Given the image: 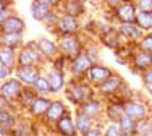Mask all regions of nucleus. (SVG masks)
<instances>
[{"label": "nucleus", "mask_w": 152, "mask_h": 136, "mask_svg": "<svg viewBox=\"0 0 152 136\" xmlns=\"http://www.w3.org/2000/svg\"><path fill=\"white\" fill-rule=\"evenodd\" d=\"M24 28V23L23 20L16 16H8L2 21V29L3 33H21Z\"/></svg>", "instance_id": "obj_1"}, {"label": "nucleus", "mask_w": 152, "mask_h": 136, "mask_svg": "<svg viewBox=\"0 0 152 136\" xmlns=\"http://www.w3.org/2000/svg\"><path fill=\"white\" fill-rule=\"evenodd\" d=\"M89 78H91V81H94V83H104L105 80L110 78V70L105 67H91Z\"/></svg>", "instance_id": "obj_2"}, {"label": "nucleus", "mask_w": 152, "mask_h": 136, "mask_svg": "<svg viewBox=\"0 0 152 136\" xmlns=\"http://www.w3.org/2000/svg\"><path fill=\"white\" fill-rule=\"evenodd\" d=\"M118 18L123 21V23H131L133 20L136 18L134 15V7L131 5V3H121L120 7H118Z\"/></svg>", "instance_id": "obj_3"}, {"label": "nucleus", "mask_w": 152, "mask_h": 136, "mask_svg": "<svg viewBox=\"0 0 152 136\" xmlns=\"http://www.w3.org/2000/svg\"><path fill=\"white\" fill-rule=\"evenodd\" d=\"M58 26H60V31H61V33L71 34V33H76V31H78V21L75 20V16L68 15V16L61 18L60 23H58Z\"/></svg>", "instance_id": "obj_4"}, {"label": "nucleus", "mask_w": 152, "mask_h": 136, "mask_svg": "<svg viewBox=\"0 0 152 136\" xmlns=\"http://www.w3.org/2000/svg\"><path fill=\"white\" fill-rule=\"evenodd\" d=\"M123 112H125L126 117H129V118H141V117H144V113H146V107L141 105V104H128V105L123 109Z\"/></svg>", "instance_id": "obj_5"}, {"label": "nucleus", "mask_w": 152, "mask_h": 136, "mask_svg": "<svg viewBox=\"0 0 152 136\" xmlns=\"http://www.w3.org/2000/svg\"><path fill=\"white\" fill-rule=\"evenodd\" d=\"M20 92H21V86L15 80L8 81V83H5L2 86V94L5 96V97H16Z\"/></svg>", "instance_id": "obj_6"}, {"label": "nucleus", "mask_w": 152, "mask_h": 136, "mask_svg": "<svg viewBox=\"0 0 152 136\" xmlns=\"http://www.w3.org/2000/svg\"><path fill=\"white\" fill-rule=\"evenodd\" d=\"M50 107V102L47 101L44 97H36L34 101H32V113H36V115H42V113H45L47 110H49Z\"/></svg>", "instance_id": "obj_7"}, {"label": "nucleus", "mask_w": 152, "mask_h": 136, "mask_svg": "<svg viewBox=\"0 0 152 136\" xmlns=\"http://www.w3.org/2000/svg\"><path fill=\"white\" fill-rule=\"evenodd\" d=\"M89 67H91V60H89L86 55H78L75 58L73 65H71V70H73L75 73H81V71L88 70Z\"/></svg>", "instance_id": "obj_8"}, {"label": "nucleus", "mask_w": 152, "mask_h": 136, "mask_svg": "<svg viewBox=\"0 0 152 136\" xmlns=\"http://www.w3.org/2000/svg\"><path fill=\"white\" fill-rule=\"evenodd\" d=\"M61 50H63L65 53H70V55L78 53V50H79L78 41L73 39V37H65L63 41H61Z\"/></svg>", "instance_id": "obj_9"}, {"label": "nucleus", "mask_w": 152, "mask_h": 136, "mask_svg": "<svg viewBox=\"0 0 152 136\" xmlns=\"http://www.w3.org/2000/svg\"><path fill=\"white\" fill-rule=\"evenodd\" d=\"M18 76H20V80L24 81V83H34V81L37 80V71L32 70V68H28V65H26L18 71Z\"/></svg>", "instance_id": "obj_10"}, {"label": "nucleus", "mask_w": 152, "mask_h": 136, "mask_svg": "<svg viewBox=\"0 0 152 136\" xmlns=\"http://www.w3.org/2000/svg\"><path fill=\"white\" fill-rule=\"evenodd\" d=\"M47 112H49V120L50 121H55V120H58L60 117H61V113L65 112V109H63V104L61 102H53L52 105L49 107V110H47Z\"/></svg>", "instance_id": "obj_11"}, {"label": "nucleus", "mask_w": 152, "mask_h": 136, "mask_svg": "<svg viewBox=\"0 0 152 136\" xmlns=\"http://www.w3.org/2000/svg\"><path fill=\"white\" fill-rule=\"evenodd\" d=\"M49 84H50L52 91H60L61 86H63V76H61V73H55V71L49 73Z\"/></svg>", "instance_id": "obj_12"}, {"label": "nucleus", "mask_w": 152, "mask_h": 136, "mask_svg": "<svg viewBox=\"0 0 152 136\" xmlns=\"http://www.w3.org/2000/svg\"><path fill=\"white\" fill-rule=\"evenodd\" d=\"M31 10H32V15H34L36 20H44V18L49 15L47 5H44V3H39V2H34V3H32Z\"/></svg>", "instance_id": "obj_13"}, {"label": "nucleus", "mask_w": 152, "mask_h": 136, "mask_svg": "<svg viewBox=\"0 0 152 136\" xmlns=\"http://www.w3.org/2000/svg\"><path fill=\"white\" fill-rule=\"evenodd\" d=\"M134 63H136L137 68H146V67H149V65H152V55H151V53H147V52L137 53V55L134 57Z\"/></svg>", "instance_id": "obj_14"}, {"label": "nucleus", "mask_w": 152, "mask_h": 136, "mask_svg": "<svg viewBox=\"0 0 152 136\" xmlns=\"http://www.w3.org/2000/svg\"><path fill=\"white\" fill-rule=\"evenodd\" d=\"M12 125H13L12 115L7 113V112H0V133H7V131H10Z\"/></svg>", "instance_id": "obj_15"}, {"label": "nucleus", "mask_w": 152, "mask_h": 136, "mask_svg": "<svg viewBox=\"0 0 152 136\" xmlns=\"http://www.w3.org/2000/svg\"><path fill=\"white\" fill-rule=\"evenodd\" d=\"M58 130L63 135H75V126H73V123H71V120L68 118V117L60 118V121H58Z\"/></svg>", "instance_id": "obj_16"}, {"label": "nucleus", "mask_w": 152, "mask_h": 136, "mask_svg": "<svg viewBox=\"0 0 152 136\" xmlns=\"http://www.w3.org/2000/svg\"><path fill=\"white\" fill-rule=\"evenodd\" d=\"M137 24L142 29H151L152 28V13L151 12H142L137 16Z\"/></svg>", "instance_id": "obj_17"}, {"label": "nucleus", "mask_w": 152, "mask_h": 136, "mask_svg": "<svg viewBox=\"0 0 152 136\" xmlns=\"http://www.w3.org/2000/svg\"><path fill=\"white\" fill-rule=\"evenodd\" d=\"M13 62H15V58H13L12 49H3V50H0V63L2 65L10 67V65H13Z\"/></svg>", "instance_id": "obj_18"}, {"label": "nucleus", "mask_w": 152, "mask_h": 136, "mask_svg": "<svg viewBox=\"0 0 152 136\" xmlns=\"http://www.w3.org/2000/svg\"><path fill=\"white\" fill-rule=\"evenodd\" d=\"M86 94H88V89L83 88V86H76V88H73L70 91V96L75 102H81L83 99L86 97Z\"/></svg>", "instance_id": "obj_19"}, {"label": "nucleus", "mask_w": 152, "mask_h": 136, "mask_svg": "<svg viewBox=\"0 0 152 136\" xmlns=\"http://www.w3.org/2000/svg\"><path fill=\"white\" fill-rule=\"evenodd\" d=\"M120 31L125 36H128V37H137V36L141 34V31L137 29L136 26H133L131 23H123L121 28H120Z\"/></svg>", "instance_id": "obj_20"}, {"label": "nucleus", "mask_w": 152, "mask_h": 136, "mask_svg": "<svg viewBox=\"0 0 152 136\" xmlns=\"http://www.w3.org/2000/svg\"><path fill=\"white\" fill-rule=\"evenodd\" d=\"M99 110H100V105L97 102H88V104H84V105H83V113H84V115H88V117L97 115V113H99Z\"/></svg>", "instance_id": "obj_21"}, {"label": "nucleus", "mask_w": 152, "mask_h": 136, "mask_svg": "<svg viewBox=\"0 0 152 136\" xmlns=\"http://www.w3.org/2000/svg\"><path fill=\"white\" fill-rule=\"evenodd\" d=\"M2 42L5 45H16V42H20V33H5Z\"/></svg>", "instance_id": "obj_22"}, {"label": "nucleus", "mask_w": 152, "mask_h": 136, "mask_svg": "<svg viewBox=\"0 0 152 136\" xmlns=\"http://www.w3.org/2000/svg\"><path fill=\"white\" fill-rule=\"evenodd\" d=\"M20 62L23 63V65H31L32 62H36V53L31 50V49H26V50H23L20 57Z\"/></svg>", "instance_id": "obj_23"}, {"label": "nucleus", "mask_w": 152, "mask_h": 136, "mask_svg": "<svg viewBox=\"0 0 152 136\" xmlns=\"http://www.w3.org/2000/svg\"><path fill=\"white\" fill-rule=\"evenodd\" d=\"M39 47L42 49V52H44L45 55H52V53L55 52V44H53V42H50L49 39H41Z\"/></svg>", "instance_id": "obj_24"}, {"label": "nucleus", "mask_w": 152, "mask_h": 136, "mask_svg": "<svg viewBox=\"0 0 152 136\" xmlns=\"http://www.w3.org/2000/svg\"><path fill=\"white\" fill-rule=\"evenodd\" d=\"M120 131H123V133H131V131H134V121L129 120L128 118H121L120 120Z\"/></svg>", "instance_id": "obj_25"}, {"label": "nucleus", "mask_w": 152, "mask_h": 136, "mask_svg": "<svg viewBox=\"0 0 152 136\" xmlns=\"http://www.w3.org/2000/svg\"><path fill=\"white\" fill-rule=\"evenodd\" d=\"M89 126H91V121H89V117H88V115L78 117V130H79V131H84V133H88Z\"/></svg>", "instance_id": "obj_26"}, {"label": "nucleus", "mask_w": 152, "mask_h": 136, "mask_svg": "<svg viewBox=\"0 0 152 136\" xmlns=\"http://www.w3.org/2000/svg\"><path fill=\"white\" fill-rule=\"evenodd\" d=\"M118 80H105L104 81V84H102V91L104 92H112V91H115V89L118 88Z\"/></svg>", "instance_id": "obj_27"}, {"label": "nucleus", "mask_w": 152, "mask_h": 136, "mask_svg": "<svg viewBox=\"0 0 152 136\" xmlns=\"http://www.w3.org/2000/svg\"><path fill=\"white\" fill-rule=\"evenodd\" d=\"M104 42H105L108 47H115V45H117V33H115V31H108V33L104 36Z\"/></svg>", "instance_id": "obj_28"}, {"label": "nucleus", "mask_w": 152, "mask_h": 136, "mask_svg": "<svg viewBox=\"0 0 152 136\" xmlns=\"http://www.w3.org/2000/svg\"><path fill=\"white\" fill-rule=\"evenodd\" d=\"M34 86H36V89H37V91H41V92H47L50 89L49 81H45L44 78H37V80L34 81Z\"/></svg>", "instance_id": "obj_29"}, {"label": "nucleus", "mask_w": 152, "mask_h": 136, "mask_svg": "<svg viewBox=\"0 0 152 136\" xmlns=\"http://www.w3.org/2000/svg\"><path fill=\"white\" fill-rule=\"evenodd\" d=\"M121 112H123V109L120 105H112L110 109H108V117H110L112 120H117L121 117Z\"/></svg>", "instance_id": "obj_30"}, {"label": "nucleus", "mask_w": 152, "mask_h": 136, "mask_svg": "<svg viewBox=\"0 0 152 136\" xmlns=\"http://www.w3.org/2000/svg\"><path fill=\"white\" fill-rule=\"evenodd\" d=\"M66 12L70 13L71 16L79 15V13H83V7L79 5V3H70V5L66 7Z\"/></svg>", "instance_id": "obj_31"}, {"label": "nucleus", "mask_w": 152, "mask_h": 136, "mask_svg": "<svg viewBox=\"0 0 152 136\" xmlns=\"http://www.w3.org/2000/svg\"><path fill=\"white\" fill-rule=\"evenodd\" d=\"M137 3L142 12H152V0H137Z\"/></svg>", "instance_id": "obj_32"}, {"label": "nucleus", "mask_w": 152, "mask_h": 136, "mask_svg": "<svg viewBox=\"0 0 152 136\" xmlns=\"http://www.w3.org/2000/svg\"><path fill=\"white\" fill-rule=\"evenodd\" d=\"M142 49L144 50H147V52H152V36H146L144 37V41H142Z\"/></svg>", "instance_id": "obj_33"}, {"label": "nucleus", "mask_w": 152, "mask_h": 136, "mask_svg": "<svg viewBox=\"0 0 152 136\" xmlns=\"http://www.w3.org/2000/svg\"><path fill=\"white\" fill-rule=\"evenodd\" d=\"M34 94H32V92L31 91H28V92H24V94H23V104H24V105H29V102L31 101H34Z\"/></svg>", "instance_id": "obj_34"}, {"label": "nucleus", "mask_w": 152, "mask_h": 136, "mask_svg": "<svg viewBox=\"0 0 152 136\" xmlns=\"http://www.w3.org/2000/svg\"><path fill=\"white\" fill-rule=\"evenodd\" d=\"M118 133H120V128H117L115 125H112V126L107 130V135L108 136H113V135H118Z\"/></svg>", "instance_id": "obj_35"}, {"label": "nucleus", "mask_w": 152, "mask_h": 136, "mask_svg": "<svg viewBox=\"0 0 152 136\" xmlns=\"http://www.w3.org/2000/svg\"><path fill=\"white\" fill-rule=\"evenodd\" d=\"M7 75H8V70L5 68V65H3V67H0V78H5Z\"/></svg>", "instance_id": "obj_36"}, {"label": "nucleus", "mask_w": 152, "mask_h": 136, "mask_svg": "<svg viewBox=\"0 0 152 136\" xmlns=\"http://www.w3.org/2000/svg\"><path fill=\"white\" fill-rule=\"evenodd\" d=\"M36 2L44 3V5H52V3H55V0H36Z\"/></svg>", "instance_id": "obj_37"}, {"label": "nucleus", "mask_w": 152, "mask_h": 136, "mask_svg": "<svg viewBox=\"0 0 152 136\" xmlns=\"http://www.w3.org/2000/svg\"><path fill=\"white\" fill-rule=\"evenodd\" d=\"M144 80H146V83H149V81H152V70H151L149 73L146 75V76H144Z\"/></svg>", "instance_id": "obj_38"}, {"label": "nucleus", "mask_w": 152, "mask_h": 136, "mask_svg": "<svg viewBox=\"0 0 152 136\" xmlns=\"http://www.w3.org/2000/svg\"><path fill=\"white\" fill-rule=\"evenodd\" d=\"M88 133L92 135V136H96V135H100V131L99 130H88Z\"/></svg>", "instance_id": "obj_39"}, {"label": "nucleus", "mask_w": 152, "mask_h": 136, "mask_svg": "<svg viewBox=\"0 0 152 136\" xmlns=\"http://www.w3.org/2000/svg\"><path fill=\"white\" fill-rule=\"evenodd\" d=\"M3 20H5V12L0 10V21H3Z\"/></svg>", "instance_id": "obj_40"}, {"label": "nucleus", "mask_w": 152, "mask_h": 136, "mask_svg": "<svg viewBox=\"0 0 152 136\" xmlns=\"http://www.w3.org/2000/svg\"><path fill=\"white\" fill-rule=\"evenodd\" d=\"M146 86H147V89H149V92L152 94V81H149V83H147Z\"/></svg>", "instance_id": "obj_41"}, {"label": "nucleus", "mask_w": 152, "mask_h": 136, "mask_svg": "<svg viewBox=\"0 0 152 136\" xmlns=\"http://www.w3.org/2000/svg\"><path fill=\"white\" fill-rule=\"evenodd\" d=\"M118 0H108V3H112V5H117Z\"/></svg>", "instance_id": "obj_42"}, {"label": "nucleus", "mask_w": 152, "mask_h": 136, "mask_svg": "<svg viewBox=\"0 0 152 136\" xmlns=\"http://www.w3.org/2000/svg\"><path fill=\"white\" fill-rule=\"evenodd\" d=\"M0 10H3V5H2V2H0Z\"/></svg>", "instance_id": "obj_43"}, {"label": "nucleus", "mask_w": 152, "mask_h": 136, "mask_svg": "<svg viewBox=\"0 0 152 136\" xmlns=\"http://www.w3.org/2000/svg\"><path fill=\"white\" fill-rule=\"evenodd\" d=\"M79 2H83V0H79Z\"/></svg>", "instance_id": "obj_44"}]
</instances>
